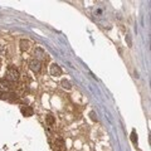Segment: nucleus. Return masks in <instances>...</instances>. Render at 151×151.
<instances>
[{
	"label": "nucleus",
	"instance_id": "nucleus-5",
	"mask_svg": "<svg viewBox=\"0 0 151 151\" xmlns=\"http://www.w3.org/2000/svg\"><path fill=\"white\" fill-rule=\"evenodd\" d=\"M50 74H52L53 77H59V76L62 74V69H61V67L58 66V64L53 63L52 66H50Z\"/></svg>",
	"mask_w": 151,
	"mask_h": 151
},
{
	"label": "nucleus",
	"instance_id": "nucleus-7",
	"mask_svg": "<svg viewBox=\"0 0 151 151\" xmlns=\"http://www.w3.org/2000/svg\"><path fill=\"white\" fill-rule=\"evenodd\" d=\"M34 56H35V59L40 61V59H43V58H46V52H44L42 48H37L35 52H34Z\"/></svg>",
	"mask_w": 151,
	"mask_h": 151
},
{
	"label": "nucleus",
	"instance_id": "nucleus-3",
	"mask_svg": "<svg viewBox=\"0 0 151 151\" xmlns=\"http://www.w3.org/2000/svg\"><path fill=\"white\" fill-rule=\"evenodd\" d=\"M13 83L6 80H0V92H9L13 90Z\"/></svg>",
	"mask_w": 151,
	"mask_h": 151
},
{
	"label": "nucleus",
	"instance_id": "nucleus-2",
	"mask_svg": "<svg viewBox=\"0 0 151 151\" xmlns=\"http://www.w3.org/2000/svg\"><path fill=\"white\" fill-rule=\"evenodd\" d=\"M29 68L33 72L38 73V72H40V69H42V62L35 59V58H34V59H30L29 61Z\"/></svg>",
	"mask_w": 151,
	"mask_h": 151
},
{
	"label": "nucleus",
	"instance_id": "nucleus-12",
	"mask_svg": "<svg viewBox=\"0 0 151 151\" xmlns=\"http://www.w3.org/2000/svg\"><path fill=\"white\" fill-rule=\"evenodd\" d=\"M90 116H91V118L93 120V121H97V116H96V113H95L93 111H92V112L90 113Z\"/></svg>",
	"mask_w": 151,
	"mask_h": 151
},
{
	"label": "nucleus",
	"instance_id": "nucleus-4",
	"mask_svg": "<svg viewBox=\"0 0 151 151\" xmlns=\"http://www.w3.org/2000/svg\"><path fill=\"white\" fill-rule=\"evenodd\" d=\"M0 98L6 99V101H16V99H18V96L15 93H12V92H1V93H0Z\"/></svg>",
	"mask_w": 151,
	"mask_h": 151
},
{
	"label": "nucleus",
	"instance_id": "nucleus-10",
	"mask_svg": "<svg viewBox=\"0 0 151 151\" xmlns=\"http://www.w3.org/2000/svg\"><path fill=\"white\" fill-rule=\"evenodd\" d=\"M61 84H62V87H63L64 90H71V88H72L71 82H69V81H67V80H63V81L61 82Z\"/></svg>",
	"mask_w": 151,
	"mask_h": 151
},
{
	"label": "nucleus",
	"instance_id": "nucleus-11",
	"mask_svg": "<svg viewBox=\"0 0 151 151\" xmlns=\"http://www.w3.org/2000/svg\"><path fill=\"white\" fill-rule=\"evenodd\" d=\"M131 141L133 144L137 142V133H136V131H132V133H131Z\"/></svg>",
	"mask_w": 151,
	"mask_h": 151
},
{
	"label": "nucleus",
	"instance_id": "nucleus-8",
	"mask_svg": "<svg viewBox=\"0 0 151 151\" xmlns=\"http://www.w3.org/2000/svg\"><path fill=\"white\" fill-rule=\"evenodd\" d=\"M29 46H30V43H29V40H25V39H22L20 40V49L23 50H28L29 49Z\"/></svg>",
	"mask_w": 151,
	"mask_h": 151
},
{
	"label": "nucleus",
	"instance_id": "nucleus-9",
	"mask_svg": "<svg viewBox=\"0 0 151 151\" xmlns=\"http://www.w3.org/2000/svg\"><path fill=\"white\" fill-rule=\"evenodd\" d=\"M46 121H47V123L49 126H53L54 123H56V118H54L52 115H47L46 116Z\"/></svg>",
	"mask_w": 151,
	"mask_h": 151
},
{
	"label": "nucleus",
	"instance_id": "nucleus-1",
	"mask_svg": "<svg viewBox=\"0 0 151 151\" xmlns=\"http://www.w3.org/2000/svg\"><path fill=\"white\" fill-rule=\"evenodd\" d=\"M5 80L9 81V82H16L19 80V71L16 69L14 66H10L8 67V69H6V76H5Z\"/></svg>",
	"mask_w": 151,
	"mask_h": 151
},
{
	"label": "nucleus",
	"instance_id": "nucleus-6",
	"mask_svg": "<svg viewBox=\"0 0 151 151\" xmlns=\"http://www.w3.org/2000/svg\"><path fill=\"white\" fill-rule=\"evenodd\" d=\"M20 112H22L25 117L33 116V108L30 107V106H22V107H20Z\"/></svg>",
	"mask_w": 151,
	"mask_h": 151
}]
</instances>
